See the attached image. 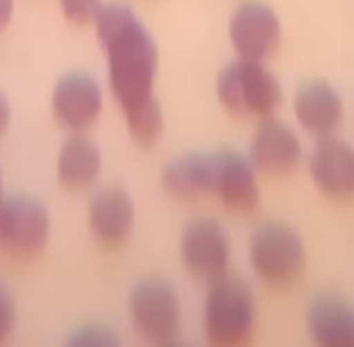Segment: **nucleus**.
Here are the masks:
<instances>
[{"instance_id": "nucleus-1", "label": "nucleus", "mask_w": 354, "mask_h": 347, "mask_svg": "<svg viewBox=\"0 0 354 347\" xmlns=\"http://www.w3.org/2000/svg\"><path fill=\"white\" fill-rule=\"evenodd\" d=\"M96 30L108 54L111 94L124 110L129 132L141 144H153L163 132L162 108L153 96L158 70L155 42L125 6H103Z\"/></svg>"}, {"instance_id": "nucleus-2", "label": "nucleus", "mask_w": 354, "mask_h": 347, "mask_svg": "<svg viewBox=\"0 0 354 347\" xmlns=\"http://www.w3.org/2000/svg\"><path fill=\"white\" fill-rule=\"evenodd\" d=\"M255 330V301L250 287L240 278L224 276L210 281L203 308V332L214 346H241Z\"/></svg>"}, {"instance_id": "nucleus-3", "label": "nucleus", "mask_w": 354, "mask_h": 347, "mask_svg": "<svg viewBox=\"0 0 354 347\" xmlns=\"http://www.w3.org/2000/svg\"><path fill=\"white\" fill-rule=\"evenodd\" d=\"M250 264L255 274L273 288H287L306 268L302 238L287 224L266 223L250 238Z\"/></svg>"}, {"instance_id": "nucleus-4", "label": "nucleus", "mask_w": 354, "mask_h": 347, "mask_svg": "<svg viewBox=\"0 0 354 347\" xmlns=\"http://www.w3.org/2000/svg\"><path fill=\"white\" fill-rule=\"evenodd\" d=\"M217 97L238 117L268 118L280 106L283 94L277 78L261 63L240 59L219 75Z\"/></svg>"}, {"instance_id": "nucleus-5", "label": "nucleus", "mask_w": 354, "mask_h": 347, "mask_svg": "<svg viewBox=\"0 0 354 347\" xmlns=\"http://www.w3.org/2000/svg\"><path fill=\"white\" fill-rule=\"evenodd\" d=\"M129 311L134 328L149 342L170 346L181 333V302L167 281H141L132 290Z\"/></svg>"}, {"instance_id": "nucleus-6", "label": "nucleus", "mask_w": 354, "mask_h": 347, "mask_svg": "<svg viewBox=\"0 0 354 347\" xmlns=\"http://www.w3.org/2000/svg\"><path fill=\"white\" fill-rule=\"evenodd\" d=\"M205 195H214L227 210L250 214L257 209L261 193L254 165L231 149L203 156Z\"/></svg>"}, {"instance_id": "nucleus-7", "label": "nucleus", "mask_w": 354, "mask_h": 347, "mask_svg": "<svg viewBox=\"0 0 354 347\" xmlns=\"http://www.w3.org/2000/svg\"><path fill=\"white\" fill-rule=\"evenodd\" d=\"M50 219L39 202L25 196L0 203V245L16 257H33L46 248Z\"/></svg>"}, {"instance_id": "nucleus-8", "label": "nucleus", "mask_w": 354, "mask_h": 347, "mask_svg": "<svg viewBox=\"0 0 354 347\" xmlns=\"http://www.w3.org/2000/svg\"><path fill=\"white\" fill-rule=\"evenodd\" d=\"M231 241L226 229L214 219L189 224L181 236V259L189 274L214 281L227 274Z\"/></svg>"}, {"instance_id": "nucleus-9", "label": "nucleus", "mask_w": 354, "mask_h": 347, "mask_svg": "<svg viewBox=\"0 0 354 347\" xmlns=\"http://www.w3.org/2000/svg\"><path fill=\"white\" fill-rule=\"evenodd\" d=\"M281 28L273 9L257 2L238 8L230 21V40L240 59L262 63L277 50Z\"/></svg>"}, {"instance_id": "nucleus-10", "label": "nucleus", "mask_w": 354, "mask_h": 347, "mask_svg": "<svg viewBox=\"0 0 354 347\" xmlns=\"http://www.w3.org/2000/svg\"><path fill=\"white\" fill-rule=\"evenodd\" d=\"M313 182L333 200L354 198V148L340 139L323 138L309 160Z\"/></svg>"}, {"instance_id": "nucleus-11", "label": "nucleus", "mask_w": 354, "mask_h": 347, "mask_svg": "<svg viewBox=\"0 0 354 347\" xmlns=\"http://www.w3.org/2000/svg\"><path fill=\"white\" fill-rule=\"evenodd\" d=\"M301 156V142L290 127L271 117L262 118L250 144L254 169L270 176H283L299 165Z\"/></svg>"}, {"instance_id": "nucleus-12", "label": "nucleus", "mask_w": 354, "mask_h": 347, "mask_svg": "<svg viewBox=\"0 0 354 347\" xmlns=\"http://www.w3.org/2000/svg\"><path fill=\"white\" fill-rule=\"evenodd\" d=\"M103 96L96 82L84 73L61 78L53 94V113L64 127L82 131L97 120Z\"/></svg>"}, {"instance_id": "nucleus-13", "label": "nucleus", "mask_w": 354, "mask_h": 347, "mask_svg": "<svg viewBox=\"0 0 354 347\" xmlns=\"http://www.w3.org/2000/svg\"><path fill=\"white\" fill-rule=\"evenodd\" d=\"M295 117L301 127L315 138H330L344 120V103L326 82L306 84L295 96Z\"/></svg>"}, {"instance_id": "nucleus-14", "label": "nucleus", "mask_w": 354, "mask_h": 347, "mask_svg": "<svg viewBox=\"0 0 354 347\" xmlns=\"http://www.w3.org/2000/svg\"><path fill=\"white\" fill-rule=\"evenodd\" d=\"M136 223V209L131 196L118 188L101 191L88 209V227L97 241L118 247L131 236Z\"/></svg>"}, {"instance_id": "nucleus-15", "label": "nucleus", "mask_w": 354, "mask_h": 347, "mask_svg": "<svg viewBox=\"0 0 354 347\" xmlns=\"http://www.w3.org/2000/svg\"><path fill=\"white\" fill-rule=\"evenodd\" d=\"M308 328L319 346L354 347V309L342 299L322 295L309 306Z\"/></svg>"}, {"instance_id": "nucleus-16", "label": "nucleus", "mask_w": 354, "mask_h": 347, "mask_svg": "<svg viewBox=\"0 0 354 347\" xmlns=\"http://www.w3.org/2000/svg\"><path fill=\"white\" fill-rule=\"evenodd\" d=\"M101 172V151L85 135L77 134L63 144L57 160V178L64 188L84 191Z\"/></svg>"}, {"instance_id": "nucleus-17", "label": "nucleus", "mask_w": 354, "mask_h": 347, "mask_svg": "<svg viewBox=\"0 0 354 347\" xmlns=\"http://www.w3.org/2000/svg\"><path fill=\"white\" fill-rule=\"evenodd\" d=\"M163 188L179 200H195L205 195L203 156H185L170 163L163 172Z\"/></svg>"}, {"instance_id": "nucleus-18", "label": "nucleus", "mask_w": 354, "mask_h": 347, "mask_svg": "<svg viewBox=\"0 0 354 347\" xmlns=\"http://www.w3.org/2000/svg\"><path fill=\"white\" fill-rule=\"evenodd\" d=\"M63 12L68 21L77 23V25H87V23H96L103 4L101 0H61Z\"/></svg>"}, {"instance_id": "nucleus-19", "label": "nucleus", "mask_w": 354, "mask_h": 347, "mask_svg": "<svg viewBox=\"0 0 354 347\" xmlns=\"http://www.w3.org/2000/svg\"><path fill=\"white\" fill-rule=\"evenodd\" d=\"M16 308L11 295L0 287V342H4L15 330Z\"/></svg>"}, {"instance_id": "nucleus-20", "label": "nucleus", "mask_w": 354, "mask_h": 347, "mask_svg": "<svg viewBox=\"0 0 354 347\" xmlns=\"http://www.w3.org/2000/svg\"><path fill=\"white\" fill-rule=\"evenodd\" d=\"M113 342V335L100 326H88V328L78 332L71 340V344L75 346H110Z\"/></svg>"}, {"instance_id": "nucleus-21", "label": "nucleus", "mask_w": 354, "mask_h": 347, "mask_svg": "<svg viewBox=\"0 0 354 347\" xmlns=\"http://www.w3.org/2000/svg\"><path fill=\"white\" fill-rule=\"evenodd\" d=\"M9 120H11V108H9L8 100L0 94V135L8 129Z\"/></svg>"}, {"instance_id": "nucleus-22", "label": "nucleus", "mask_w": 354, "mask_h": 347, "mask_svg": "<svg viewBox=\"0 0 354 347\" xmlns=\"http://www.w3.org/2000/svg\"><path fill=\"white\" fill-rule=\"evenodd\" d=\"M12 9H15V0H0V30L11 21Z\"/></svg>"}, {"instance_id": "nucleus-23", "label": "nucleus", "mask_w": 354, "mask_h": 347, "mask_svg": "<svg viewBox=\"0 0 354 347\" xmlns=\"http://www.w3.org/2000/svg\"><path fill=\"white\" fill-rule=\"evenodd\" d=\"M2 200L4 198H2V179H0V203H2Z\"/></svg>"}]
</instances>
